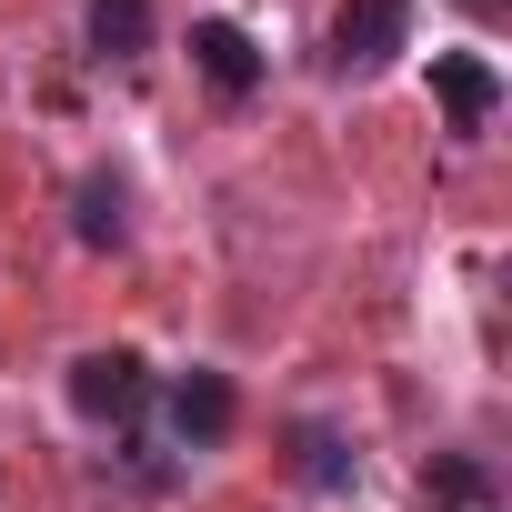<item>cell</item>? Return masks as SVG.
<instances>
[{"label": "cell", "instance_id": "7", "mask_svg": "<svg viewBox=\"0 0 512 512\" xmlns=\"http://www.w3.org/2000/svg\"><path fill=\"white\" fill-rule=\"evenodd\" d=\"M81 31H91L101 61H141V51H151V0H91Z\"/></svg>", "mask_w": 512, "mask_h": 512}, {"label": "cell", "instance_id": "8", "mask_svg": "<svg viewBox=\"0 0 512 512\" xmlns=\"http://www.w3.org/2000/svg\"><path fill=\"white\" fill-rule=\"evenodd\" d=\"M422 492H432V512H492V462H472V452H432Z\"/></svg>", "mask_w": 512, "mask_h": 512}, {"label": "cell", "instance_id": "3", "mask_svg": "<svg viewBox=\"0 0 512 512\" xmlns=\"http://www.w3.org/2000/svg\"><path fill=\"white\" fill-rule=\"evenodd\" d=\"M231 422H241L231 372H211V362L171 372V442H181V452H221V442H231Z\"/></svg>", "mask_w": 512, "mask_h": 512}, {"label": "cell", "instance_id": "1", "mask_svg": "<svg viewBox=\"0 0 512 512\" xmlns=\"http://www.w3.org/2000/svg\"><path fill=\"white\" fill-rule=\"evenodd\" d=\"M412 11H422V0H342V11H332V31H322V61H332L342 81L392 71V61L412 51Z\"/></svg>", "mask_w": 512, "mask_h": 512}, {"label": "cell", "instance_id": "10", "mask_svg": "<svg viewBox=\"0 0 512 512\" xmlns=\"http://www.w3.org/2000/svg\"><path fill=\"white\" fill-rule=\"evenodd\" d=\"M462 11H472V21H482V31H492V21H502V0H462Z\"/></svg>", "mask_w": 512, "mask_h": 512}, {"label": "cell", "instance_id": "2", "mask_svg": "<svg viewBox=\"0 0 512 512\" xmlns=\"http://www.w3.org/2000/svg\"><path fill=\"white\" fill-rule=\"evenodd\" d=\"M71 412H81V422H141V412H151V362L121 352V342H111V352H81V362H71Z\"/></svg>", "mask_w": 512, "mask_h": 512}, {"label": "cell", "instance_id": "9", "mask_svg": "<svg viewBox=\"0 0 512 512\" xmlns=\"http://www.w3.org/2000/svg\"><path fill=\"white\" fill-rule=\"evenodd\" d=\"M292 442H302V482H322V492H342V482H352V452H342L322 422H302Z\"/></svg>", "mask_w": 512, "mask_h": 512}, {"label": "cell", "instance_id": "5", "mask_svg": "<svg viewBox=\"0 0 512 512\" xmlns=\"http://www.w3.org/2000/svg\"><path fill=\"white\" fill-rule=\"evenodd\" d=\"M71 241H81V251H121V241H131V171L91 161V171L71 181Z\"/></svg>", "mask_w": 512, "mask_h": 512}, {"label": "cell", "instance_id": "6", "mask_svg": "<svg viewBox=\"0 0 512 512\" xmlns=\"http://www.w3.org/2000/svg\"><path fill=\"white\" fill-rule=\"evenodd\" d=\"M432 101L452 111V131H492L502 111V71L482 51H432Z\"/></svg>", "mask_w": 512, "mask_h": 512}, {"label": "cell", "instance_id": "4", "mask_svg": "<svg viewBox=\"0 0 512 512\" xmlns=\"http://www.w3.org/2000/svg\"><path fill=\"white\" fill-rule=\"evenodd\" d=\"M191 71L221 91V101H251V91H262V41H251L241 21H191Z\"/></svg>", "mask_w": 512, "mask_h": 512}]
</instances>
